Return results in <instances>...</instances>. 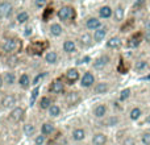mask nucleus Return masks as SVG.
I'll list each match as a JSON object with an SVG mask.
<instances>
[{"mask_svg":"<svg viewBox=\"0 0 150 145\" xmlns=\"http://www.w3.org/2000/svg\"><path fill=\"white\" fill-rule=\"evenodd\" d=\"M121 44H122L121 38L119 36H113L107 41V48H109V49H117V48L121 46Z\"/></svg>","mask_w":150,"mask_h":145,"instance_id":"nucleus-22","label":"nucleus"},{"mask_svg":"<svg viewBox=\"0 0 150 145\" xmlns=\"http://www.w3.org/2000/svg\"><path fill=\"white\" fill-rule=\"evenodd\" d=\"M142 34H144V41L146 44H150V29H146L145 33H142Z\"/></svg>","mask_w":150,"mask_h":145,"instance_id":"nucleus-46","label":"nucleus"},{"mask_svg":"<svg viewBox=\"0 0 150 145\" xmlns=\"http://www.w3.org/2000/svg\"><path fill=\"white\" fill-rule=\"evenodd\" d=\"M45 75H46V74H45V72H42V74H38V75H37V77H36V78H34V79H33V83H32V85L37 86V85H38V82H40V80L42 79V78L45 77Z\"/></svg>","mask_w":150,"mask_h":145,"instance_id":"nucleus-44","label":"nucleus"},{"mask_svg":"<svg viewBox=\"0 0 150 145\" xmlns=\"http://www.w3.org/2000/svg\"><path fill=\"white\" fill-rule=\"evenodd\" d=\"M49 32H50V34H52V36H54V37H59L61 34L63 33V28H62V25H61V24H58V23H53L52 25L49 26Z\"/></svg>","mask_w":150,"mask_h":145,"instance_id":"nucleus-21","label":"nucleus"},{"mask_svg":"<svg viewBox=\"0 0 150 145\" xmlns=\"http://www.w3.org/2000/svg\"><path fill=\"white\" fill-rule=\"evenodd\" d=\"M144 40V34L141 33V32H136V33H133L132 36L128 38V48H130V49H136V48H138L141 45V42H142Z\"/></svg>","mask_w":150,"mask_h":145,"instance_id":"nucleus-3","label":"nucleus"},{"mask_svg":"<svg viewBox=\"0 0 150 145\" xmlns=\"http://www.w3.org/2000/svg\"><path fill=\"white\" fill-rule=\"evenodd\" d=\"M63 52L67 53V54H71V53H75L76 52V44H75V41L73 40H66L65 42H63Z\"/></svg>","mask_w":150,"mask_h":145,"instance_id":"nucleus-20","label":"nucleus"},{"mask_svg":"<svg viewBox=\"0 0 150 145\" xmlns=\"http://www.w3.org/2000/svg\"><path fill=\"white\" fill-rule=\"evenodd\" d=\"M38 94H40V87L36 86V87L33 88V91H32V95H30V104H34L36 99L38 98Z\"/></svg>","mask_w":150,"mask_h":145,"instance_id":"nucleus-37","label":"nucleus"},{"mask_svg":"<svg viewBox=\"0 0 150 145\" xmlns=\"http://www.w3.org/2000/svg\"><path fill=\"white\" fill-rule=\"evenodd\" d=\"M3 79H4L5 85L12 86V85H15V82H16V75H15V72H12V71H7L3 75Z\"/></svg>","mask_w":150,"mask_h":145,"instance_id":"nucleus-25","label":"nucleus"},{"mask_svg":"<svg viewBox=\"0 0 150 145\" xmlns=\"http://www.w3.org/2000/svg\"><path fill=\"white\" fill-rule=\"evenodd\" d=\"M95 85V75L91 71H86L83 77L80 78V86L83 88H90Z\"/></svg>","mask_w":150,"mask_h":145,"instance_id":"nucleus-5","label":"nucleus"},{"mask_svg":"<svg viewBox=\"0 0 150 145\" xmlns=\"http://www.w3.org/2000/svg\"><path fill=\"white\" fill-rule=\"evenodd\" d=\"M1 104L4 108H9V107H13L16 104V96L13 94H7L4 98L1 99Z\"/></svg>","mask_w":150,"mask_h":145,"instance_id":"nucleus-17","label":"nucleus"},{"mask_svg":"<svg viewBox=\"0 0 150 145\" xmlns=\"http://www.w3.org/2000/svg\"><path fill=\"white\" fill-rule=\"evenodd\" d=\"M66 80L69 82V85H73L75 83L76 80L80 79V74L79 71H78V69H69L67 71H66Z\"/></svg>","mask_w":150,"mask_h":145,"instance_id":"nucleus-12","label":"nucleus"},{"mask_svg":"<svg viewBox=\"0 0 150 145\" xmlns=\"http://www.w3.org/2000/svg\"><path fill=\"white\" fill-rule=\"evenodd\" d=\"M141 141L144 145H150V132H145L141 136Z\"/></svg>","mask_w":150,"mask_h":145,"instance_id":"nucleus-40","label":"nucleus"},{"mask_svg":"<svg viewBox=\"0 0 150 145\" xmlns=\"http://www.w3.org/2000/svg\"><path fill=\"white\" fill-rule=\"evenodd\" d=\"M24 114H25V111H24L23 107H15V108L11 111L9 117H11V120H13V122L18 123V122H21V120H23Z\"/></svg>","mask_w":150,"mask_h":145,"instance_id":"nucleus-11","label":"nucleus"},{"mask_svg":"<svg viewBox=\"0 0 150 145\" xmlns=\"http://www.w3.org/2000/svg\"><path fill=\"white\" fill-rule=\"evenodd\" d=\"M122 145H136V140L133 137H127L122 141Z\"/></svg>","mask_w":150,"mask_h":145,"instance_id":"nucleus-43","label":"nucleus"},{"mask_svg":"<svg viewBox=\"0 0 150 145\" xmlns=\"http://www.w3.org/2000/svg\"><path fill=\"white\" fill-rule=\"evenodd\" d=\"M3 85H4V79H3V77L0 75V88L3 87Z\"/></svg>","mask_w":150,"mask_h":145,"instance_id":"nucleus-49","label":"nucleus"},{"mask_svg":"<svg viewBox=\"0 0 150 145\" xmlns=\"http://www.w3.org/2000/svg\"><path fill=\"white\" fill-rule=\"evenodd\" d=\"M115 23H122L125 18V8L124 5L119 4L116 8L113 9V16H112Z\"/></svg>","mask_w":150,"mask_h":145,"instance_id":"nucleus-7","label":"nucleus"},{"mask_svg":"<svg viewBox=\"0 0 150 145\" xmlns=\"http://www.w3.org/2000/svg\"><path fill=\"white\" fill-rule=\"evenodd\" d=\"M145 3H146V0H134V4H133V9H134V11L141 9V8L145 5Z\"/></svg>","mask_w":150,"mask_h":145,"instance_id":"nucleus-39","label":"nucleus"},{"mask_svg":"<svg viewBox=\"0 0 150 145\" xmlns=\"http://www.w3.org/2000/svg\"><path fill=\"white\" fill-rule=\"evenodd\" d=\"M93 116L96 117V119H103V117L107 116V112H108V107H107V104L104 103H100L98 104V106L93 108Z\"/></svg>","mask_w":150,"mask_h":145,"instance_id":"nucleus-9","label":"nucleus"},{"mask_svg":"<svg viewBox=\"0 0 150 145\" xmlns=\"http://www.w3.org/2000/svg\"><path fill=\"white\" fill-rule=\"evenodd\" d=\"M45 61H46V63H49V65H54V63H57V61H58L57 52H54V50L47 52L46 55H45Z\"/></svg>","mask_w":150,"mask_h":145,"instance_id":"nucleus-24","label":"nucleus"},{"mask_svg":"<svg viewBox=\"0 0 150 145\" xmlns=\"http://www.w3.org/2000/svg\"><path fill=\"white\" fill-rule=\"evenodd\" d=\"M54 132V125L52 124V123H44V124L41 125V133L45 136H49L52 135V133Z\"/></svg>","mask_w":150,"mask_h":145,"instance_id":"nucleus-27","label":"nucleus"},{"mask_svg":"<svg viewBox=\"0 0 150 145\" xmlns=\"http://www.w3.org/2000/svg\"><path fill=\"white\" fill-rule=\"evenodd\" d=\"M21 46V42L17 38H9L5 40L4 44H3V50L5 53H13Z\"/></svg>","mask_w":150,"mask_h":145,"instance_id":"nucleus-2","label":"nucleus"},{"mask_svg":"<svg viewBox=\"0 0 150 145\" xmlns=\"http://www.w3.org/2000/svg\"><path fill=\"white\" fill-rule=\"evenodd\" d=\"M130 88H124V90L120 92V100L121 102H124V100H127V99H129L130 98Z\"/></svg>","mask_w":150,"mask_h":145,"instance_id":"nucleus-34","label":"nucleus"},{"mask_svg":"<svg viewBox=\"0 0 150 145\" xmlns=\"http://www.w3.org/2000/svg\"><path fill=\"white\" fill-rule=\"evenodd\" d=\"M65 1H70V0H65Z\"/></svg>","mask_w":150,"mask_h":145,"instance_id":"nucleus-52","label":"nucleus"},{"mask_svg":"<svg viewBox=\"0 0 150 145\" xmlns=\"http://www.w3.org/2000/svg\"><path fill=\"white\" fill-rule=\"evenodd\" d=\"M28 20H29V13L25 12V11H21V12L17 13V16H16V21H17L18 24H25Z\"/></svg>","mask_w":150,"mask_h":145,"instance_id":"nucleus-31","label":"nucleus"},{"mask_svg":"<svg viewBox=\"0 0 150 145\" xmlns=\"http://www.w3.org/2000/svg\"><path fill=\"white\" fill-rule=\"evenodd\" d=\"M18 85H20V87H23V88H28L29 86L32 85L29 75L28 74H21L20 78H18Z\"/></svg>","mask_w":150,"mask_h":145,"instance_id":"nucleus-26","label":"nucleus"},{"mask_svg":"<svg viewBox=\"0 0 150 145\" xmlns=\"http://www.w3.org/2000/svg\"><path fill=\"white\" fill-rule=\"evenodd\" d=\"M71 139H73L74 141H76V143L83 141L86 139V131L83 129V128H75L73 131V133H71Z\"/></svg>","mask_w":150,"mask_h":145,"instance_id":"nucleus-18","label":"nucleus"},{"mask_svg":"<svg viewBox=\"0 0 150 145\" xmlns=\"http://www.w3.org/2000/svg\"><path fill=\"white\" fill-rule=\"evenodd\" d=\"M79 40H80V44H82L83 46H91V45H92V42H95V41H93L92 34H90L88 32L83 33L82 36H80Z\"/></svg>","mask_w":150,"mask_h":145,"instance_id":"nucleus-23","label":"nucleus"},{"mask_svg":"<svg viewBox=\"0 0 150 145\" xmlns=\"http://www.w3.org/2000/svg\"><path fill=\"white\" fill-rule=\"evenodd\" d=\"M146 122H148V123H150V116H148V119H146Z\"/></svg>","mask_w":150,"mask_h":145,"instance_id":"nucleus-50","label":"nucleus"},{"mask_svg":"<svg viewBox=\"0 0 150 145\" xmlns=\"http://www.w3.org/2000/svg\"><path fill=\"white\" fill-rule=\"evenodd\" d=\"M58 17L62 21H70L75 17V9L70 5H63L58 11Z\"/></svg>","mask_w":150,"mask_h":145,"instance_id":"nucleus-1","label":"nucleus"},{"mask_svg":"<svg viewBox=\"0 0 150 145\" xmlns=\"http://www.w3.org/2000/svg\"><path fill=\"white\" fill-rule=\"evenodd\" d=\"M132 25H133V18H130V20L127 21V24H124L121 26V32H128V29L132 28Z\"/></svg>","mask_w":150,"mask_h":145,"instance_id":"nucleus-42","label":"nucleus"},{"mask_svg":"<svg viewBox=\"0 0 150 145\" xmlns=\"http://www.w3.org/2000/svg\"><path fill=\"white\" fill-rule=\"evenodd\" d=\"M109 62H111V58H109V55L107 54H103L100 55V57H98L95 61H93V69L95 70H103V69H105L107 66L109 65Z\"/></svg>","mask_w":150,"mask_h":145,"instance_id":"nucleus-4","label":"nucleus"},{"mask_svg":"<svg viewBox=\"0 0 150 145\" xmlns=\"http://www.w3.org/2000/svg\"><path fill=\"white\" fill-rule=\"evenodd\" d=\"M107 33H108V28H107V26H104V25L100 26L99 29L93 31V34H92L93 41H95V42H101L107 37Z\"/></svg>","mask_w":150,"mask_h":145,"instance_id":"nucleus-10","label":"nucleus"},{"mask_svg":"<svg viewBox=\"0 0 150 145\" xmlns=\"http://www.w3.org/2000/svg\"><path fill=\"white\" fill-rule=\"evenodd\" d=\"M100 26H103V24H101V20L100 17H88L87 20H86V28L88 29V31H96V29H99Z\"/></svg>","mask_w":150,"mask_h":145,"instance_id":"nucleus-6","label":"nucleus"},{"mask_svg":"<svg viewBox=\"0 0 150 145\" xmlns=\"http://www.w3.org/2000/svg\"><path fill=\"white\" fill-rule=\"evenodd\" d=\"M148 69V61H145V60H138V61H136V63H134V70L136 71H144V70H146Z\"/></svg>","mask_w":150,"mask_h":145,"instance_id":"nucleus-30","label":"nucleus"},{"mask_svg":"<svg viewBox=\"0 0 150 145\" xmlns=\"http://www.w3.org/2000/svg\"><path fill=\"white\" fill-rule=\"evenodd\" d=\"M23 131L25 133V136H33L36 133V127L33 124H30V123H28V124H25L23 127Z\"/></svg>","mask_w":150,"mask_h":145,"instance_id":"nucleus-33","label":"nucleus"},{"mask_svg":"<svg viewBox=\"0 0 150 145\" xmlns=\"http://www.w3.org/2000/svg\"><path fill=\"white\" fill-rule=\"evenodd\" d=\"M53 12H54V9H53V7H47L46 9H45L44 15H42V18H44V21H49L50 16H53Z\"/></svg>","mask_w":150,"mask_h":145,"instance_id":"nucleus-36","label":"nucleus"},{"mask_svg":"<svg viewBox=\"0 0 150 145\" xmlns=\"http://www.w3.org/2000/svg\"><path fill=\"white\" fill-rule=\"evenodd\" d=\"M107 135L105 133H101V132H98L92 136V144L93 145H105L107 144Z\"/></svg>","mask_w":150,"mask_h":145,"instance_id":"nucleus-19","label":"nucleus"},{"mask_svg":"<svg viewBox=\"0 0 150 145\" xmlns=\"http://www.w3.org/2000/svg\"><path fill=\"white\" fill-rule=\"evenodd\" d=\"M80 102V95L78 92H75V91H71V92H69L67 95H66V103L69 104V106H75V104H78Z\"/></svg>","mask_w":150,"mask_h":145,"instance_id":"nucleus-16","label":"nucleus"},{"mask_svg":"<svg viewBox=\"0 0 150 145\" xmlns=\"http://www.w3.org/2000/svg\"><path fill=\"white\" fill-rule=\"evenodd\" d=\"M109 91V85L107 82H99L93 86V92L101 95V94H107Z\"/></svg>","mask_w":150,"mask_h":145,"instance_id":"nucleus-15","label":"nucleus"},{"mask_svg":"<svg viewBox=\"0 0 150 145\" xmlns=\"http://www.w3.org/2000/svg\"><path fill=\"white\" fill-rule=\"evenodd\" d=\"M119 122H120V119L117 116H111L109 119L105 120V125H108V127H113V125H117Z\"/></svg>","mask_w":150,"mask_h":145,"instance_id":"nucleus-35","label":"nucleus"},{"mask_svg":"<svg viewBox=\"0 0 150 145\" xmlns=\"http://www.w3.org/2000/svg\"><path fill=\"white\" fill-rule=\"evenodd\" d=\"M124 1H130V0H124Z\"/></svg>","mask_w":150,"mask_h":145,"instance_id":"nucleus-51","label":"nucleus"},{"mask_svg":"<svg viewBox=\"0 0 150 145\" xmlns=\"http://www.w3.org/2000/svg\"><path fill=\"white\" fill-rule=\"evenodd\" d=\"M112 16H113V8L111 5H101L99 8V17L100 18L107 20V18H111Z\"/></svg>","mask_w":150,"mask_h":145,"instance_id":"nucleus-13","label":"nucleus"},{"mask_svg":"<svg viewBox=\"0 0 150 145\" xmlns=\"http://www.w3.org/2000/svg\"><path fill=\"white\" fill-rule=\"evenodd\" d=\"M47 0H34V5H36L38 9H42V8L46 5Z\"/></svg>","mask_w":150,"mask_h":145,"instance_id":"nucleus-41","label":"nucleus"},{"mask_svg":"<svg viewBox=\"0 0 150 145\" xmlns=\"http://www.w3.org/2000/svg\"><path fill=\"white\" fill-rule=\"evenodd\" d=\"M12 9H13V7L9 1H7V0L0 1V17L1 18H7L12 13Z\"/></svg>","mask_w":150,"mask_h":145,"instance_id":"nucleus-8","label":"nucleus"},{"mask_svg":"<svg viewBox=\"0 0 150 145\" xmlns=\"http://www.w3.org/2000/svg\"><path fill=\"white\" fill-rule=\"evenodd\" d=\"M141 115H142V109L138 108V107H134V108H132V109H130V112H129L130 120H134V122L140 119Z\"/></svg>","mask_w":150,"mask_h":145,"instance_id":"nucleus-29","label":"nucleus"},{"mask_svg":"<svg viewBox=\"0 0 150 145\" xmlns=\"http://www.w3.org/2000/svg\"><path fill=\"white\" fill-rule=\"evenodd\" d=\"M45 141H46V136L45 135H38L36 139H34V145H44Z\"/></svg>","mask_w":150,"mask_h":145,"instance_id":"nucleus-38","label":"nucleus"},{"mask_svg":"<svg viewBox=\"0 0 150 145\" xmlns=\"http://www.w3.org/2000/svg\"><path fill=\"white\" fill-rule=\"evenodd\" d=\"M17 61H18V58L17 57H9L8 58V65H11V66H16L17 65Z\"/></svg>","mask_w":150,"mask_h":145,"instance_id":"nucleus-45","label":"nucleus"},{"mask_svg":"<svg viewBox=\"0 0 150 145\" xmlns=\"http://www.w3.org/2000/svg\"><path fill=\"white\" fill-rule=\"evenodd\" d=\"M145 28L146 29H150V18H148V20L145 21Z\"/></svg>","mask_w":150,"mask_h":145,"instance_id":"nucleus-48","label":"nucleus"},{"mask_svg":"<svg viewBox=\"0 0 150 145\" xmlns=\"http://www.w3.org/2000/svg\"><path fill=\"white\" fill-rule=\"evenodd\" d=\"M50 106H52V100H50L49 96H42L40 103H38L40 109H49Z\"/></svg>","mask_w":150,"mask_h":145,"instance_id":"nucleus-28","label":"nucleus"},{"mask_svg":"<svg viewBox=\"0 0 150 145\" xmlns=\"http://www.w3.org/2000/svg\"><path fill=\"white\" fill-rule=\"evenodd\" d=\"M47 111H49V115L52 117H58L61 115V107L57 106V104H52Z\"/></svg>","mask_w":150,"mask_h":145,"instance_id":"nucleus-32","label":"nucleus"},{"mask_svg":"<svg viewBox=\"0 0 150 145\" xmlns=\"http://www.w3.org/2000/svg\"><path fill=\"white\" fill-rule=\"evenodd\" d=\"M49 91L53 94L59 95V94H62L63 91H65V85H63V82H61V80H54V82H52V85L49 86Z\"/></svg>","mask_w":150,"mask_h":145,"instance_id":"nucleus-14","label":"nucleus"},{"mask_svg":"<svg viewBox=\"0 0 150 145\" xmlns=\"http://www.w3.org/2000/svg\"><path fill=\"white\" fill-rule=\"evenodd\" d=\"M32 32H33L32 26H26V28H25V32H24V34H25V36H30Z\"/></svg>","mask_w":150,"mask_h":145,"instance_id":"nucleus-47","label":"nucleus"}]
</instances>
